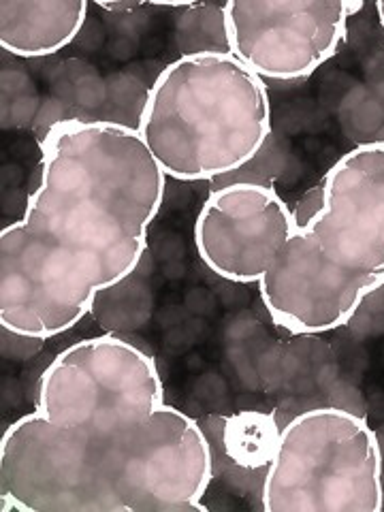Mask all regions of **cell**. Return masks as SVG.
Returning a JSON list of instances; mask_svg holds the SVG:
<instances>
[{
	"instance_id": "1",
	"label": "cell",
	"mask_w": 384,
	"mask_h": 512,
	"mask_svg": "<svg viewBox=\"0 0 384 512\" xmlns=\"http://www.w3.org/2000/svg\"><path fill=\"white\" fill-rule=\"evenodd\" d=\"M212 448L167 404L146 350L118 335L64 348L35 410L0 440L3 512H205Z\"/></svg>"
},
{
	"instance_id": "2",
	"label": "cell",
	"mask_w": 384,
	"mask_h": 512,
	"mask_svg": "<svg viewBox=\"0 0 384 512\" xmlns=\"http://www.w3.org/2000/svg\"><path fill=\"white\" fill-rule=\"evenodd\" d=\"M167 175L137 128L62 120L41 141V175L0 233V325L26 340L71 331L133 274Z\"/></svg>"
},
{
	"instance_id": "3",
	"label": "cell",
	"mask_w": 384,
	"mask_h": 512,
	"mask_svg": "<svg viewBox=\"0 0 384 512\" xmlns=\"http://www.w3.org/2000/svg\"><path fill=\"white\" fill-rule=\"evenodd\" d=\"M325 210L297 227L265 184L212 190L195 222V246L212 274L259 284L274 325L320 335L350 323L384 286V141H367L325 173Z\"/></svg>"
},
{
	"instance_id": "4",
	"label": "cell",
	"mask_w": 384,
	"mask_h": 512,
	"mask_svg": "<svg viewBox=\"0 0 384 512\" xmlns=\"http://www.w3.org/2000/svg\"><path fill=\"white\" fill-rule=\"evenodd\" d=\"M137 133L167 178L222 180L267 146V86L233 54L180 56L150 86Z\"/></svg>"
},
{
	"instance_id": "5",
	"label": "cell",
	"mask_w": 384,
	"mask_h": 512,
	"mask_svg": "<svg viewBox=\"0 0 384 512\" xmlns=\"http://www.w3.org/2000/svg\"><path fill=\"white\" fill-rule=\"evenodd\" d=\"M265 512H380L382 448L365 416L318 406L293 416L271 457Z\"/></svg>"
},
{
	"instance_id": "6",
	"label": "cell",
	"mask_w": 384,
	"mask_h": 512,
	"mask_svg": "<svg viewBox=\"0 0 384 512\" xmlns=\"http://www.w3.org/2000/svg\"><path fill=\"white\" fill-rule=\"evenodd\" d=\"M357 0H231L224 26L231 54L274 82H297L338 54Z\"/></svg>"
},
{
	"instance_id": "7",
	"label": "cell",
	"mask_w": 384,
	"mask_h": 512,
	"mask_svg": "<svg viewBox=\"0 0 384 512\" xmlns=\"http://www.w3.org/2000/svg\"><path fill=\"white\" fill-rule=\"evenodd\" d=\"M86 18V0H3L0 45L18 58L52 56L79 35Z\"/></svg>"
},
{
	"instance_id": "8",
	"label": "cell",
	"mask_w": 384,
	"mask_h": 512,
	"mask_svg": "<svg viewBox=\"0 0 384 512\" xmlns=\"http://www.w3.org/2000/svg\"><path fill=\"white\" fill-rule=\"evenodd\" d=\"M212 455L227 459L239 468H267L280 438V423L276 414L244 410L233 416H205L199 421Z\"/></svg>"
},
{
	"instance_id": "9",
	"label": "cell",
	"mask_w": 384,
	"mask_h": 512,
	"mask_svg": "<svg viewBox=\"0 0 384 512\" xmlns=\"http://www.w3.org/2000/svg\"><path fill=\"white\" fill-rule=\"evenodd\" d=\"M182 11L175 28L182 56L231 54L227 26H224V5L190 3Z\"/></svg>"
},
{
	"instance_id": "10",
	"label": "cell",
	"mask_w": 384,
	"mask_h": 512,
	"mask_svg": "<svg viewBox=\"0 0 384 512\" xmlns=\"http://www.w3.org/2000/svg\"><path fill=\"white\" fill-rule=\"evenodd\" d=\"M325 182L320 180L316 186H312L306 195H303L299 201H297V205H295V210H293V218H295V224L297 227H306V224L310 222V220H314L320 212L325 210Z\"/></svg>"
},
{
	"instance_id": "11",
	"label": "cell",
	"mask_w": 384,
	"mask_h": 512,
	"mask_svg": "<svg viewBox=\"0 0 384 512\" xmlns=\"http://www.w3.org/2000/svg\"><path fill=\"white\" fill-rule=\"evenodd\" d=\"M99 7L107 11H128L139 7V3H99Z\"/></svg>"
},
{
	"instance_id": "12",
	"label": "cell",
	"mask_w": 384,
	"mask_h": 512,
	"mask_svg": "<svg viewBox=\"0 0 384 512\" xmlns=\"http://www.w3.org/2000/svg\"><path fill=\"white\" fill-rule=\"evenodd\" d=\"M376 11H378V22L384 30V0H380V3H376Z\"/></svg>"
}]
</instances>
